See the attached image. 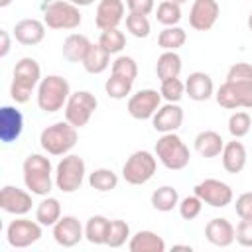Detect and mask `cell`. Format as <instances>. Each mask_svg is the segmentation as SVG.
Wrapping results in <instances>:
<instances>
[{"label":"cell","mask_w":252,"mask_h":252,"mask_svg":"<svg viewBox=\"0 0 252 252\" xmlns=\"http://www.w3.org/2000/svg\"><path fill=\"white\" fill-rule=\"evenodd\" d=\"M22 175H24L26 189L39 197H47L55 185L53 165H51L49 158H45L41 154H30L24 159Z\"/></svg>","instance_id":"1"},{"label":"cell","mask_w":252,"mask_h":252,"mask_svg":"<svg viewBox=\"0 0 252 252\" xmlns=\"http://www.w3.org/2000/svg\"><path fill=\"white\" fill-rule=\"evenodd\" d=\"M41 81V67L33 57H22L14 65L12 73V85H10V96L16 104H24L30 100L33 89Z\"/></svg>","instance_id":"2"},{"label":"cell","mask_w":252,"mask_h":252,"mask_svg":"<svg viewBox=\"0 0 252 252\" xmlns=\"http://www.w3.org/2000/svg\"><path fill=\"white\" fill-rule=\"evenodd\" d=\"M69 96H71L69 81L61 75H47L37 85V106L47 114L65 108Z\"/></svg>","instance_id":"3"},{"label":"cell","mask_w":252,"mask_h":252,"mask_svg":"<svg viewBox=\"0 0 252 252\" xmlns=\"http://www.w3.org/2000/svg\"><path fill=\"white\" fill-rule=\"evenodd\" d=\"M77 130L79 128H75L67 120L55 122V124H51V126H47V128L41 130V134H39V146L49 156H67L77 146V140H79Z\"/></svg>","instance_id":"4"},{"label":"cell","mask_w":252,"mask_h":252,"mask_svg":"<svg viewBox=\"0 0 252 252\" xmlns=\"http://www.w3.org/2000/svg\"><path fill=\"white\" fill-rule=\"evenodd\" d=\"M154 154H156L158 161H159L163 167L171 169V171L185 169V167L189 165V159H191L189 148L185 146V142H183L175 132L161 134V138L156 142Z\"/></svg>","instance_id":"5"},{"label":"cell","mask_w":252,"mask_h":252,"mask_svg":"<svg viewBox=\"0 0 252 252\" xmlns=\"http://www.w3.org/2000/svg\"><path fill=\"white\" fill-rule=\"evenodd\" d=\"M87 165L85 159L77 154H67L55 167V187L61 193H75L85 181Z\"/></svg>","instance_id":"6"},{"label":"cell","mask_w":252,"mask_h":252,"mask_svg":"<svg viewBox=\"0 0 252 252\" xmlns=\"http://www.w3.org/2000/svg\"><path fill=\"white\" fill-rule=\"evenodd\" d=\"M158 169V158L156 154L148 150H138L130 154V158L122 165V177L130 185H144L148 183Z\"/></svg>","instance_id":"7"},{"label":"cell","mask_w":252,"mask_h":252,"mask_svg":"<svg viewBox=\"0 0 252 252\" xmlns=\"http://www.w3.org/2000/svg\"><path fill=\"white\" fill-rule=\"evenodd\" d=\"M43 22L51 30H75L81 26L83 16L73 2L53 0L43 8Z\"/></svg>","instance_id":"8"},{"label":"cell","mask_w":252,"mask_h":252,"mask_svg":"<svg viewBox=\"0 0 252 252\" xmlns=\"http://www.w3.org/2000/svg\"><path fill=\"white\" fill-rule=\"evenodd\" d=\"M96 106H98V100L91 91H75V93H71V96L63 108L65 120L69 124H73L75 128H83L93 118Z\"/></svg>","instance_id":"9"},{"label":"cell","mask_w":252,"mask_h":252,"mask_svg":"<svg viewBox=\"0 0 252 252\" xmlns=\"http://www.w3.org/2000/svg\"><path fill=\"white\" fill-rule=\"evenodd\" d=\"M215 98L219 106L226 110H236V108H252V83H232L224 81L217 93Z\"/></svg>","instance_id":"10"},{"label":"cell","mask_w":252,"mask_h":252,"mask_svg":"<svg viewBox=\"0 0 252 252\" xmlns=\"http://www.w3.org/2000/svg\"><path fill=\"white\" fill-rule=\"evenodd\" d=\"M193 193L209 207H215V209H222L226 205L232 203L234 199V193H232V187L220 179H203L199 181L195 187H193Z\"/></svg>","instance_id":"11"},{"label":"cell","mask_w":252,"mask_h":252,"mask_svg":"<svg viewBox=\"0 0 252 252\" xmlns=\"http://www.w3.org/2000/svg\"><path fill=\"white\" fill-rule=\"evenodd\" d=\"M41 238V224L37 220L18 217L6 228V240L12 248H28Z\"/></svg>","instance_id":"12"},{"label":"cell","mask_w":252,"mask_h":252,"mask_svg":"<svg viewBox=\"0 0 252 252\" xmlns=\"http://www.w3.org/2000/svg\"><path fill=\"white\" fill-rule=\"evenodd\" d=\"M159 106H161V93L156 89H142L128 96L126 110L136 120H152V116Z\"/></svg>","instance_id":"13"},{"label":"cell","mask_w":252,"mask_h":252,"mask_svg":"<svg viewBox=\"0 0 252 252\" xmlns=\"http://www.w3.org/2000/svg\"><path fill=\"white\" fill-rule=\"evenodd\" d=\"M32 195H33L32 191L20 189L16 185H4L0 191V207L10 215L24 217L32 211V205H33Z\"/></svg>","instance_id":"14"},{"label":"cell","mask_w":252,"mask_h":252,"mask_svg":"<svg viewBox=\"0 0 252 252\" xmlns=\"http://www.w3.org/2000/svg\"><path fill=\"white\" fill-rule=\"evenodd\" d=\"M85 238V226L73 215H63L53 224V240L63 248H73Z\"/></svg>","instance_id":"15"},{"label":"cell","mask_w":252,"mask_h":252,"mask_svg":"<svg viewBox=\"0 0 252 252\" xmlns=\"http://www.w3.org/2000/svg\"><path fill=\"white\" fill-rule=\"evenodd\" d=\"M220 8L217 0H195L189 10V26L195 32H209L219 20Z\"/></svg>","instance_id":"16"},{"label":"cell","mask_w":252,"mask_h":252,"mask_svg":"<svg viewBox=\"0 0 252 252\" xmlns=\"http://www.w3.org/2000/svg\"><path fill=\"white\" fill-rule=\"evenodd\" d=\"M126 14V4L122 0H100L94 12V26L102 30L118 28L124 22Z\"/></svg>","instance_id":"17"},{"label":"cell","mask_w":252,"mask_h":252,"mask_svg":"<svg viewBox=\"0 0 252 252\" xmlns=\"http://www.w3.org/2000/svg\"><path fill=\"white\" fill-rule=\"evenodd\" d=\"M183 124V108L177 102H165L161 104L156 114L152 116V126L156 132L167 134V132H177Z\"/></svg>","instance_id":"18"},{"label":"cell","mask_w":252,"mask_h":252,"mask_svg":"<svg viewBox=\"0 0 252 252\" xmlns=\"http://www.w3.org/2000/svg\"><path fill=\"white\" fill-rule=\"evenodd\" d=\"M205 238L219 248H228L236 240V228L224 217H215L205 224Z\"/></svg>","instance_id":"19"},{"label":"cell","mask_w":252,"mask_h":252,"mask_svg":"<svg viewBox=\"0 0 252 252\" xmlns=\"http://www.w3.org/2000/svg\"><path fill=\"white\" fill-rule=\"evenodd\" d=\"M24 116L16 106L4 104L0 108V140L4 144H12L22 136Z\"/></svg>","instance_id":"20"},{"label":"cell","mask_w":252,"mask_h":252,"mask_svg":"<svg viewBox=\"0 0 252 252\" xmlns=\"http://www.w3.org/2000/svg\"><path fill=\"white\" fill-rule=\"evenodd\" d=\"M45 22L37 18H24L14 26V37L22 45H37L45 37Z\"/></svg>","instance_id":"21"},{"label":"cell","mask_w":252,"mask_h":252,"mask_svg":"<svg viewBox=\"0 0 252 252\" xmlns=\"http://www.w3.org/2000/svg\"><path fill=\"white\" fill-rule=\"evenodd\" d=\"M185 94L195 102L209 100L215 94V83L211 75L205 71H193L185 81Z\"/></svg>","instance_id":"22"},{"label":"cell","mask_w":252,"mask_h":252,"mask_svg":"<svg viewBox=\"0 0 252 252\" xmlns=\"http://www.w3.org/2000/svg\"><path fill=\"white\" fill-rule=\"evenodd\" d=\"M220 158H222V167L226 173H240L246 165V148L242 142H238V138H234L232 142H226L222 152H220Z\"/></svg>","instance_id":"23"},{"label":"cell","mask_w":252,"mask_h":252,"mask_svg":"<svg viewBox=\"0 0 252 252\" xmlns=\"http://www.w3.org/2000/svg\"><path fill=\"white\" fill-rule=\"evenodd\" d=\"M165 240L154 230H138L128 240L130 252H165Z\"/></svg>","instance_id":"24"},{"label":"cell","mask_w":252,"mask_h":252,"mask_svg":"<svg viewBox=\"0 0 252 252\" xmlns=\"http://www.w3.org/2000/svg\"><path fill=\"white\" fill-rule=\"evenodd\" d=\"M193 144H195L197 154H201L203 158H217V156H220V152L224 148L222 136L219 132H215V130H203V132H199L195 136Z\"/></svg>","instance_id":"25"},{"label":"cell","mask_w":252,"mask_h":252,"mask_svg":"<svg viewBox=\"0 0 252 252\" xmlns=\"http://www.w3.org/2000/svg\"><path fill=\"white\" fill-rule=\"evenodd\" d=\"M89 47L91 39L85 33H69L63 41V57L71 63H83Z\"/></svg>","instance_id":"26"},{"label":"cell","mask_w":252,"mask_h":252,"mask_svg":"<svg viewBox=\"0 0 252 252\" xmlns=\"http://www.w3.org/2000/svg\"><path fill=\"white\" fill-rule=\"evenodd\" d=\"M81 65L85 67L87 73L100 75L110 65V53L100 43H91V47H89V51H87V55H85V59H83Z\"/></svg>","instance_id":"27"},{"label":"cell","mask_w":252,"mask_h":252,"mask_svg":"<svg viewBox=\"0 0 252 252\" xmlns=\"http://www.w3.org/2000/svg\"><path fill=\"white\" fill-rule=\"evenodd\" d=\"M181 69H183V63L177 51H163L156 61V75L159 81L179 77Z\"/></svg>","instance_id":"28"},{"label":"cell","mask_w":252,"mask_h":252,"mask_svg":"<svg viewBox=\"0 0 252 252\" xmlns=\"http://www.w3.org/2000/svg\"><path fill=\"white\" fill-rule=\"evenodd\" d=\"M61 203L55 197H43L35 207V220L41 226H53L61 219Z\"/></svg>","instance_id":"29"},{"label":"cell","mask_w":252,"mask_h":252,"mask_svg":"<svg viewBox=\"0 0 252 252\" xmlns=\"http://www.w3.org/2000/svg\"><path fill=\"white\" fill-rule=\"evenodd\" d=\"M150 201H152V207H154L156 211H159V213H169V211H173V209L179 205V193H177V189L171 187V185H161V187H158V189L152 193Z\"/></svg>","instance_id":"30"},{"label":"cell","mask_w":252,"mask_h":252,"mask_svg":"<svg viewBox=\"0 0 252 252\" xmlns=\"http://www.w3.org/2000/svg\"><path fill=\"white\" fill-rule=\"evenodd\" d=\"M108 224H110V219L102 217V215H93L89 217L87 224H85V238L94 244V246H100L106 242V232H108Z\"/></svg>","instance_id":"31"},{"label":"cell","mask_w":252,"mask_h":252,"mask_svg":"<svg viewBox=\"0 0 252 252\" xmlns=\"http://www.w3.org/2000/svg\"><path fill=\"white\" fill-rule=\"evenodd\" d=\"M187 41V32L179 26H165L158 35V45L163 51H177Z\"/></svg>","instance_id":"32"},{"label":"cell","mask_w":252,"mask_h":252,"mask_svg":"<svg viewBox=\"0 0 252 252\" xmlns=\"http://www.w3.org/2000/svg\"><path fill=\"white\" fill-rule=\"evenodd\" d=\"M89 185L94 189V191H100V193H106V191H112L116 189L118 185V175L108 169V167H98L94 171L89 173Z\"/></svg>","instance_id":"33"},{"label":"cell","mask_w":252,"mask_h":252,"mask_svg":"<svg viewBox=\"0 0 252 252\" xmlns=\"http://www.w3.org/2000/svg\"><path fill=\"white\" fill-rule=\"evenodd\" d=\"M130 224L122 219H112L108 224V232H106V242L104 246L110 248H120L130 240Z\"/></svg>","instance_id":"34"},{"label":"cell","mask_w":252,"mask_h":252,"mask_svg":"<svg viewBox=\"0 0 252 252\" xmlns=\"http://www.w3.org/2000/svg\"><path fill=\"white\" fill-rule=\"evenodd\" d=\"M132 87H134V81H130L126 77H120V75H112V73H110V79H106V83H104L106 94L114 100H122L126 96H130Z\"/></svg>","instance_id":"35"},{"label":"cell","mask_w":252,"mask_h":252,"mask_svg":"<svg viewBox=\"0 0 252 252\" xmlns=\"http://www.w3.org/2000/svg\"><path fill=\"white\" fill-rule=\"evenodd\" d=\"M156 20L161 26H177L181 22V4L171 0L159 2L156 8Z\"/></svg>","instance_id":"36"},{"label":"cell","mask_w":252,"mask_h":252,"mask_svg":"<svg viewBox=\"0 0 252 252\" xmlns=\"http://www.w3.org/2000/svg\"><path fill=\"white\" fill-rule=\"evenodd\" d=\"M98 43H100L110 55H116V53H120V51L126 47V35H124V32H120L118 28L102 30V33H100V37H98Z\"/></svg>","instance_id":"37"},{"label":"cell","mask_w":252,"mask_h":252,"mask_svg":"<svg viewBox=\"0 0 252 252\" xmlns=\"http://www.w3.org/2000/svg\"><path fill=\"white\" fill-rule=\"evenodd\" d=\"M252 128V116L246 110H236L228 118V132L232 138H244Z\"/></svg>","instance_id":"38"},{"label":"cell","mask_w":252,"mask_h":252,"mask_svg":"<svg viewBox=\"0 0 252 252\" xmlns=\"http://www.w3.org/2000/svg\"><path fill=\"white\" fill-rule=\"evenodd\" d=\"M110 73L112 75H120V77H126L130 81H136L138 77V63L134 57L130 55H118L112 63H110Z\"/></svg>","instance_id":"39"},{"label":"cell","mask_w":252,"mask_h":252,"mask_svg":"<svg viewBox=\"0 0 252 252\" xmlns=\"http://www.w3.org/2000/svg\"><path fill=\"white\" fill-rule=\"evenodd\" d=\"M124 22H126V30L134 35V37H138V39H144V37H148L150 35V30H152V26H150V20H148V16H144V14H134V12H128V16L124 18Z\"/></svg>","instance_id":"40"},{"label":"cell","mask_w":252,"mask_h":252,"mask_svg":"<svg viewBox=\"0 0 252 252\" xmlns=\"http://www.w3.org/2000/svg\"><path fill=\"white\" fill-rule=\"evenodd\" d=\"M161 87H159V93H161V98H165L167 102H179L185 94V83L179 79V77H171V79H165V81H159Z\"/></svg>","instance_id":"41"},{"label":"cell","mask_w":252,"mask_h":252,"mask_svg":"<svg viewBox=\"0 0 252 252\" xmlns=\"http://www.w3.org/2000/svg\"><path fill=\"white\" fill-rule=\"evenodd\" d=\"M203 205H205V203H203V201L193 193V195H187V197L179 199L177 209H179L181 219H185V220H193V219H197V217L201 215Z\"/></svg>","instance_id":"42"},{"label":"cell","mask_w":252,"mask_h":252,"mask_svg":"<svg viewBox=\"0 0 252 252\" xmlns=\"http://www.w3.org/2000/svg\"><path fill=\"white\" fill-rule=\"evenodd\" d=\"M226 81L232 83H252V65L246 61H238L234 65H230L228 73H226Z\"/></svg>","instance_id":"43"},{"label":"cell","mask_w":252,"mask_h":252,"mask_svg":"<svg viewBox=\"0 0 252 252\" xmlns=\"http://www.w3.org/2000/svg\"><path fill=\"white\" fill-rule=\"evenodd\" d=\"M236 242L244 248H252V219H240L236 226Z\"/></svg>","instance_id":"44"},{"label":"cell","mask_w":252,"mask_h":252,"mask_svg":"<svg viewBox=\"0 0 252 252\" xmlns=\"http://www.w3.org/2000/svg\"><path fill=\"white\" fill-rule=\"evenodd\" d=\"M234 211L240 219H252V191L240 193L234 201Z\"/></svg>","instance_id":"45"},{"label":"cell","mask_w":252,"mask_h":252,"mask_svg":"<svg viewBox=\"0 0 252 252\" xmlns=\"http://www.w3.org/2000/svg\"><path fill=\"white\" fill-rule=\"evenodd\" d=\"M126 6H128V12H134V14H152L154 8H156V0H126Z\"/></svg>","instance_id":"46"},{"label":"cell","mask_w":252,"mask_h":252,"mask_svg":"<svg viewBox=\"0 0 252 252\" xmlns=\"http://www.w3.org/2000/svg\"><path fill=\"white\" fill-rule=\"evenodd\" d=\"M10 51V33L6 30H0V57H6Z\"/></svg>","instance_id":"47"},{"label":"cell","mask_w":252,"mask_h":252,"mask_svg":"<svg viewBox=\"0 0 252 252\" xmlns=\"http://www.w3.org/2000/svg\"><path fill=\"white\" fill-rule=\"evenodd\" d=\"M69 2H73L75 6H91L94 0H69Z\"/></svg>","instance_id":"48"},{"label":"cell","mask_w":252,"mask_h":252,"mask_svg":"<svg viewBox=\"0 0 252 252\" xmlns=\"http://www.w3.org/2000/svg\"><path fill=\"white\" fill-rule=\"evenodd\" d=\"M173 250H187V252H191L193 248L189 244H173Z\"/></svg>","instance_id":"49"},{"label":"cell","mask_w":252,"mask_h":252,"mask_svg":"<svg viewBox=\"0 0 252 252\" xmlns=\"http://www.w3.org/2000/svg\"><path fill=\"white\" fill-rule=\"evenodd\" d=\"M10 4H12V0H0V8H6Z\"/></svg>","instance_id":"50"},{"label":"cell","mask_w":252,"mask_h":252,"mask_svg":"<svg viewBox=\"0 0 252 252\" xmlns=\"http://www.w3.org/2000/svg\"><path fill=\"white\" fill-rule=\"evenodd\" d=\"M246 24H248V30H250V32H252V12H250V14H248V22H246Z\"/></svg>","instance_id":"51"},{"label":"cell","mask_w":252,"mask_h":252,"mask_svg":"<svg viewBox=\"0 0 252 252\" xmlns=\"http://www.w3.org/2000/svg\"><path fill=\"white\" fill-rule=\"evenodd\" d=\"M171 2H177V4H185V2H189V0H171Z\"/></svg>","instance_id":"52"}]
</instances>
